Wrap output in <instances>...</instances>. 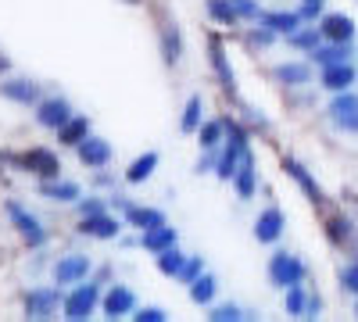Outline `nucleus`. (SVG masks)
I'll return each mask as SVG.
<instances>
[{
	"label": "nucleus",
	"mask_w": 358,
	"mask_h": 322,
	"mask_svg": "<svg viewBox=\"0 0 358 322\" xmlns=\"http://www.w3.org/2000/svg\"><path fill=\"white\" fill-rule=\"evenodd\" d=\"M308 269H305V261L301 258H294L287 251H276L273 258H268V283L287 290V286H297V283H305Z\"/></svg>",
	"instance_id": "f257e3e1"
},
{
	"label": "nucleus",
	"mask_w": 358,
	"mask_h": 322,
	"mask_svg": "<svg viewBox=\"0 0 358 322\" xmlns=\"http://www.w3.org/2000/svg\"><path fill=\"white\" fill-rule=\"evenodd\" d=\"M326 115H330V122H334L341 133H358V94H355V90L334 94Z\"/></svg>",
	"instance_id": "f03ea898"
},
{
	"label": "nucleus",
	"mask_w": 358,
	"mask_h": 322,
	"mask_svg": "<svg viewBox=\"0 0 358 322\" xmlns=\"http://www.w3.org/2000/svg\"><path fill=\"white\" fill-rule=\"evenodd\" d=\"M8 219L15 222V229L22 233V240L29 244V247H43L47 244V229L40 226V219H33L22 204H15V200H8Z\"/></svg>",
	"instance_id": "7ed1b4c3"
},
{
	"label": "nucleus",
	"mask_w": 358,
	"mask_h": 322,
	"mask_svg": "<svg viewBox=\"0 0 358 322\" xmlns=\"http://www.w3.org/2000/svg\"><path fill=\"white\" fill-rule=\"evenodd\" d=\"M319 33L330 43H355V18L344 11H330L319 18Z\"/></svg>",
	"instance_id": "20e7f679"
},
{
	"label": "nucleus",
	"mask_w": 358,
	"mask_h": 322,
	"mask_svg": "<svg viewBox=\"0 0 358 322\" xmlns=\"http://www.w3.org/2000/svg\"><path fill=\"white\" fill-rule=\"evenodd\" d=\"M86 276H90V258L86 254H65V258H57V265H54V283L57 286L83 283Z\"/></svg>",
	"instance_id": "39448f33"
},
{
	"label": "nucleus",
	"mask_w": 358,
	"mask_h": 322,
	"mask_svg": "<svg viewBox=\"0 0 358 322\" xmlns=\"http://www.w3.org/2000/svg\"><path fill=\"white\" fill-rule=\"evenodd\" d=\"M94 308H97V286H76L72 294L65 298V319H72V322H83V319H90L94 315Z\"/></svg>",
	"instance_id": "423d86ee"
},
{
	"label": "nucleus",
	"mask_w": 358,
	"mask_h": 322,
	"mask_svg": "<svg viewBox=\"0 0 358 322\" xmlns=\"http://www.w3.org/2000/svg\"><path fill=\"white\" fill-rule=\"evenodd\" d=\"M18 161H22V168H29L33 175H40V180H57V175H62V161H57L47 147H33V151H25Z\"/></svg>",
	"instance_id": "0eeeda50"
},
{
	"label": "nucleus",
	"mask_w": 358,
	"mask_h": 322,
	"mask_svg": "<svg viewBox=\"0 0 358 322\" xmlns=\"http://www.w3.org/2000/svg\"><path fill=\"white\" fill-rule=\"evenodd\" d=\"M57 305H65V301H62V290H54V286L29 290V298H25L29 319H50V315L57 312Z\"/></svg>",
	"instance_id": "6e6552de"
},
{
	"label": "nucleus",
	"mask_w": 358,
	"mask_h": 322,
	"mask_svg": "<svg viewBox=\"0 0 358 322\" xmlns=\"http://www.w3.org/2000/svg\"><path fill=\"white\" fill-rule=\"evenodd\" d=\"M69 119H72V108H69V101H62V97H47V101L36 104V122H40L43 129H54V133H57Z\"/></svg>",
	"instance_id": "1a4fd4ad"
},
{
	"label": "nucleus",
	"mask_w": 358,
	"mask_h": 322,
	"mask_svg": "<svg viewBox=\"0 0 358 322\" xmlns=\"http://www.w3.org/2000/svg\"><path fill=\"white\" fill-rule=\"evenodd\" d=\"M355 79H358V72H355V65H351V61H341V65H326V68H322V75H319L322 90H330V94L351 90V86H355Z\"/></svg>",
	"instance_id": "9d476101"
},
{
	"label": "nucleus",
	"mask_w": 358,
	"mask_h": 322,
	"mask_svg": "<svg viewBox=\"0 0 358 322\" xmlns=\"http://www.w3.org/2000/svg\"><path fill=\"white\" fill-rule=\"evenodd\" d=\"M283 229H287L283 212L280 208H265L258 215V222H255V237H258V244H276L283 237Z\"/></svg>",
	"instance_id": "9b49d317"
},
{
	"label": "nucleus",
	"mask_w": 358,
	"mask_h": 322,
	"mask_svg": "<svg viewBox=\"0 0 358 322\" xmlns=\"http://www.w3.org/2000/svg\"><path fill=\"white\" fill-rule=\"evenodd\" d=\"M76 151H79V161L90 165V168H104L111 161V143L101 140V136H86Z\"/></svg>",
	"instance_id": "f8f14e48"
},
{
	"label": "nucleus",
	"mask_w": 358,
	"mask_h": 322,
	"mask_svg": "<svg viewBox=\"0 0 358 322\" xmlns=\"http://www.w3.org/2000/svg\"><path fill=\"white\" fill-rule=\"evenodd\" d=\"M258 22L265 25V29H273L276 36H290V33H297L301 29V11H262L258 15Z\"/></svg>",
	"instance_id": "ddd939ff"
},
{
	"label": "nucleus",
	"mask_w": 358,
	"mask_h": 322,
	"mask_svg": "<svg viewBox=\"0 0 358 322\" xmlns=\"http://www.w3.org/2000/svg\"><path fill=\"white\" fill-rule=\"evenodd\" d=\"M308 57H312L319 68H326V65H341V61H351V57H355V43H330V40H326V43H319Z\"/></svg>",
	"instance_id": "4468645a"
},
{
	"label": "nucleus",
	"mask_w": 358,
	"mask_h": 322,
	"mask_svg": "<svg viewBox=\"0 0 358 322\" xmlns=\"http://www.w3.org/2000/svg\"><path fill=\"white\" fill-rule=\"evenodd\" d=\"M0 97L29 108V104H40V86L29 79H8V82H0Z\"/></svg>",
	"instance_id": "2eb2a0df"
},
{
	"label": "nucleus",
	"mask_w": 358,
	"mask_h": 322,
	"mask_svg": "<svg viewBox=\"0 0 358 322\" xmlns=\"http://www.w3.org/2000/svg\"><path fill=\"white\" fill-rule=\"evenodd\" d=\"M283 168H287V175H290V180H294L297 186L305 190V197H308L312 204H322V200H326V193L319 190V183H315L312 175H308V168H305L301 161H294V158H287V161H283Z\"/></svg>",
	"instance_id": "dca6fc26"
},
{
	"label": "nucleus",
	"mask_w": 358,
	"mask_h": 322,
	"mask_svg": "<svg viewBox=\"0 0 358 322\" xmlns=\"http://www.w3.org/2000/svg\"><path fill=\"white\" fill-rule=\"evenodd\" d=\"M118 219H111V215H90V219H83V229L79 233H86V237H94V240H115L118 237Z\"/></svg>",
	"instance_id": "f3484780"
},
{
	"label": "nucleus",
	"mask_w": 358,
	"mask_h": 322,
	"mask_svg": "<svg viewBox=\"0 0 358 322\" xmlns=\"http://www.w3.org/2000/svg\"><path fill=\"white\" fill-rule=\"evenodd\" d=\"M133 308H136V298H133V290H129V286H111L108 294H104V312H108L111 319L129 315Z\"/></svg>",
	"instance_id": "a211bd4d"
},
{
	"label": "nucleus",
	"mask_w": 358,
	"mask_h": 322,
	"mask_svg": "<svg viewBox=\"0 0 358 322\" xmlns=\"http://www.w3.org/2000/svg\"><path fill=\"white\" fill-rule=\"evenodd\" d=\"M283 86H308L312 82V68L305 65V61H283V65H276V72H273Z\"/></svg>",
	"instance_id": "6ab92c4d"
},
{
	"label": "nucleus",
	"mask_w": 358,
	"mask_h": 322,
	"mask_svg": "<svg viewBox=\"0 0 358 322\" xmlns=\"http://www.w3.org/2000/svg\"><path fill=\"white\" fill-rule=\"evenodd\" d=\"M140 244L147 247V251H155V254H162L165 247H176V229L165 222V226H158V229H147L143 237H140Z\"/></svg>",
	"instance_id": "aec40b11"
},
{
	"label": "nucleus",
	"mask_w": 358,
	"mask_h": 322,
	"mask_svg": "<svg viewBox=\"0 0 358 322\" xmlns=\"http://www.w3.org/2000/svg\"><path fill=\"white\" fill-rule=\"evenodd\" d=\"M233 183H236V193H241L244 200L255 193V158H251V151L241 158V168H236V175H233Z\"/></svg>",
	"instance_id": "412c9836"
},
{
	"label": "nucleus",
	"mask_w": 358,
	"mask_h": 322,
	"mask_svg": "<svg viewBox=\"0 0 358 322\" xmlns=\"http://www.w3.org/2000/svg\"><path fill=\"white\" fill-rule=\"evenodd\" d=\"M179 54H183V40H179V25L176 22H169L165 29H162V57L169 65H176L179 61Z\"/></svg>",
	"instance_id": "4be33fe9"
},
{
	"label": "nucleus",
	"mask_w": 358,
	"mask_h": 322,
	"mask_svg": "<svg viewBox=\"0 0 358 322\" xmlns=\"http://www.w3.org/2000/svg\"><path fill=\"white\" fill-rule=\"evenodd\" d=\"M57 136H62V143H69V147H79V143L90 136V122L83 119V115H72V119L57 129Z\"/></svg>",
	"instance_id": "5701e85b"
},
{
	"label": "nucleus",
	"mask_w": 358,
	"mask_h": 322,
	"mask_svg": "<svg viewBox=\"0 0 358 322\" xmlns=\"http://www.w3.org/2000/svg\"><path fill=\"white\" fill-rule=\"evenodd\" d=\"M126 219L136 226V229H158V226H165V215L162 212H155V208H126Z\"/></svg>",
	"instance_id": "b1692460"
},
{
	"label": "nucleus",
	"mask_w": 358,
	"mask_h": 322,
	"mask_svg": "<svg viewBox=\"0 0 358 322\" xmlns=\"http://www.w3.org/2000/svg\"><path fill=\"white\" fill-rule=\"evenodd\" d=\"M183 265H187V254H179L176 247H165V251L158 254V272H162V276H172V279H179Z\"/></svg>",
	"instance_id": "393cba45"
},
{
	"label": "nucleus",
	"mask_w": 358,
	"mask_h": 322,
	"mask_svg": "<svg viewBox=\"0 0 358 322\" xmlns=\"http://www.w3.org/2000/svg\"><path fill=\"white\" fill-rule=\"evenodd\" d=\"M158 168V154L155 151H147L143 158H136L133 165H129V172H126V180L129 183H143V180H151V172Z\"/></svg>",
	"instance_id": "a878e982"
},
{
	"label": "nucleus",
	"mask_w": 358,
	"mask_h": 322,
	"mask_svg": "<svg viewBox=\"0 0 358 322\" xmlns=\"http://www.w3.org/2000/svg\"><path fill=\"white\" fill-rule=\"evenodd\" d=\"M212 298H215V276L201 272V276L190 283V301H194V305H212Z\"/></svg>",
	"instance_id": "bb28decb"
},
{
	"label": "nucleus",
	"mask_w": 358,
	"mask_h": 322,
	"mask_svg": "<svg viewBox=\"0 0 358 322\" xmlns=\"http://www.w3.org/2000/svg\"><path fill=\"white\" fill-rule=\"evenodd\" d=\"M40 193L50 197V200H62V204H79V186L76 183H43Z\"/></svg>",
	"instance_id": "cd10ccee"
},
{
	"label": "nucleus",
	"mask_w": 358,
	"mask_h": 322,
	"mask_svg": "<svg viewBox=\"0 0 358 322\" xmlns=\"http://www.w3.org/2000/svg\"><path fill=\"white\" fill-rule=\"evenodd\" d=\"M287 43H290L294 50L312 54V50L322 43V33H319V25H315V29H297V33H290V36H287Z\"/></svg>",
	"instance_id": "c85d7f7f"
},
{
	"label": "nucleus",
	"mask_w": 358,
	"mask_h": 322,
	"mask_svg": "<svg viewBox=\"0 0 358 322\" xmlns=\"http://www.w3.org/2000/svg\"><path fill=\"white\" fill-rule=\"evenodd\" d=\"M208 47H212V65H215V72H219V79H222V86L226 90H233V72H229V65H226V54H222V43L212 36L208 40Z\"/></svg>",
	"instance_id": "c756f323"
},
{
	"label": "nucleus",
	"mask_w": 358,
	"mask_h": 322,
	"mask_svg": "<svg viewBox=\"0 0 358 322\" xmlns=\"http://www.w3.org/2000/svg\"><path fill=\"white\" fill-rule=\"evenodd\" d=\"M208 15H212L215 22H222V25H236V22H241V15H236V8L229 4V0H208Z\"/></svg>",
	"instance_id": "7c9ffc66"
},
{
	"label": "nucleus",
	"mask_w": 358,
	"mask_h": 322,
	"mask_svg": "<svg viewBox=\"0 0 358 322\" xmlns=\"http://www.w3.org/2000/svg\"><path fill=\"white\" fill-rule=\"evenodd\" d=\"M222 133H226V122H208V126H201V147H204V151H215L219 140H222Z\"/></svg>",
	"instance_id": "2f4dec72"
},
{
	"label": "nucleus",
	"mask_w": 358,
	"mask_h": 322,
	"mask_svg": "<svg viewBox=\"0 0 358 322\" xmlns=\"http://www.w3.org/2000/svg\"><path fill=\"white\" fill-rule=\"evenodd\" d=\"M183 133H197V126H201V97L194 94L190 101H187V111H183Z\"/></svg>",
	"instance_id": "473e14b6"
},
{
	"label": "nucleus",
	"mask_w": 358,
	"mask_h": 322,
	"mask_svg": "<svg viewBox=\"0 0 358 322\" xmlns=\"http://www.w3.org/2000/svg\"><path fill=\"white\" fill-rule=\"evenodd\" d=\"M287 312H290V315H305V312H308V298H305L301 283L287 286Z\"/></svg>",
	"instance_id": "72a5a7b5"
},
{
	"label": "nucleus",
	"mask_w": 358,
	"mask_h": 322,
	"mask_svg": "<svg viewBox=\"0 0 358 322\" xmlns=\"http://www.w3.org/2000/svg\"><path fill=\"white\" fill-rule=\"evenodd\" d=\"M348 233H351V222L341 219V215L326 222V237H330V244H344V240H348Z\"/></svg>",
	"instance_id": "f704fd0d"
},
{
	"label": "nucleus",
	"mask_w": 358,
	"mask_h": 322,
	"mask_svg": "<svg viewBox=\"0 0 358 322\" xmlns=\"http://www.w3.org/2000/svg\"><path fill=\"white\" fill-rule=\"evenodd\" d=\"M212 322H241L244 315H241V308L236 305H219V308H212V315H208Z\"/></svg>",
	"instance_id": "c9c22d12"
},
{
	"label": "nucleus",
	"mask_w": 358,
	"mask_h": 322,
	"mask_svg": "<svg viewBox=\"0 0 358 322\" xmlns=\"http://www.w3.org/2000/svg\"><path fill=\"white\" fill-rule=\"evenodd\" d=\"M341 286L348 290V294H355V298H358V261H351V265H344V269H341Z\"/></svg>",
	"instance_id": "e433bc0d"
},
{
	"label": "nucleus",
	"mask_w": 358,
	"mask_h": 322,
	"mask_svg": "<svg viewBox=\"0 0 358 322\" xmlns=\"http://www.w3.org/2000/svg\"><path fill=\"white\" fill-rule=\"evenodd\" d=\"M101 212H104V200H101V197H86V200H79V215H83V219L101 215Z\"/></svg>",
	"instance_id": "4c0bfd02"
},
{
	"label": "nucleus",
	"mask_w": 358,
	"mask_h": 322,
	"mask_svg": "<svg viewBox=\"0 0 358 322\" xmlns=\"http://www.w3.org/2000/svg\"><path fill=\"white\" fill-rule=\"evenodd\" d=\"M201 272H204L201 258H187V265H183V272H179V279H183V283H194V279H197Z\"/></svg>",
	"instance_id": "58836bf2"
},
{
	"label": "nucleus",
	"mask_w": 358,
	"mask_h": 322,
	"mask_svg": "<svg viewBox=\"0 0 358 322\" xmlns=\"http://www.w3.org/2000/svg\"><path fill=\"white\" fill-rule=\"evenodd\" d=\"M229 4L236 8V15H241V18H258V15H262L255 0H229Z\"/></svg>",
	"instance_id": "ea45409f"
},
{
	"label": "nucleus",
	"mask_w": 358,
	"mask_h": 322,
	"mask_svg": "<svg viewBox=\"0 0 358 322\" xmlns=\"http://www.w3.org/2000/svg\"><path fill=\"white\" fill-rule=\"evenodd\" d=\"M301 18H305V22L322 18V0H305V4H301Z\"/></svg>",
	"instance_id": "a19ab883"
},
{
	"label": "nucleus",
	"mask_w": 358,
	"mask_h": 322,
	"mask_svg": "<svg viewBox=\"0 0 358 322\" xmlns=\"http://www.w3.org/2000/svg\"><path fill=\"white\" fill-rule=\"evenodd\" d=\"M133 319H136V322H165L169 315H165L162 308H140V312H136Z\"/></svg>",
	"instance_id": "79ce46f5"
},
{
	"label": "nucleus",
	"mask_w": 358,
	"mask_h": 322,
	"mask_svg": "<svg viewBox=\"0 0 358 322\" xmlns=\"http://www.w3.org/2000/svg\"><path fill=\"white\" fill-rule=\"evenodd\" d=\"M4 68H8V61H4V57H0V72H4Z\"/></svg>",
	"instance_id": "37998d69"
},
{
	"label": "nucleus",
	"mask_w": 358,
	"mask_h": 322,
	"mask_svg": "<svg viewBox=\"0 0 358 322\" xmlns=\"http://www.w3.org/2000/svg\"><path fill=\"white\" fill-rule=\"evenodd\" d=\"M355 315H358V305H355Z\"/></svg>",
	"instance_id": "c03bdc74"
}]
</instances>
